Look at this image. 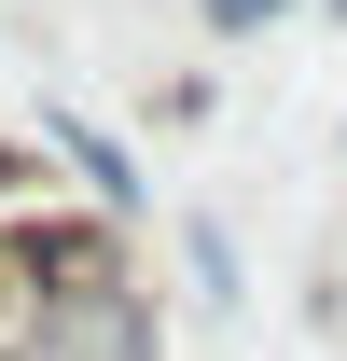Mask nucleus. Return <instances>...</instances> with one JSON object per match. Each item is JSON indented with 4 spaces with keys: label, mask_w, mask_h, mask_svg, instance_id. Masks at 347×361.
Returning <instances> with one entry per match:
<instances>
[{
    "label": "nucleus",
    "mask_w": 347,
    "mask_h": 361,
    "mask_svg": "<svg viewBox=\"0 0 347 361\" xmlns=\"http://www.w3.org/2000/svg\"><path fill=\"white\" fill-rule=\"evenodd\" d=\"M264 14H292V0H209V28L236 42V28H264Z\"/></svg>",
    "instance_id": "obj_1"
}]
</instances>
